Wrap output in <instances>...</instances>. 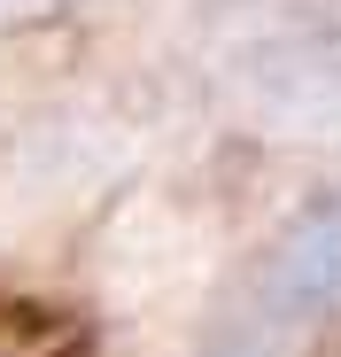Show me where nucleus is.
<instances>
[{
	"mask_svg": "<svg viewBox=\"0 0 341 357\" xmlns=\"http://www.w3.org/2000/svg\"><path fill=\"white\" fill-rule=\"evenodd\" d=\"M341 311V187H318L225 280L202 357H295Z\"/></svg>",
	"mask_w": 341,
	"mask_h": 357,
	"instance_id": "nucleus-1",
	"label": "nucleus"
},
{
	"mask_svg": "<svg viewBox=\"0 0 341 357\" xmlns=\"http://www.w3.org/2000/svg\"><path fill=\"white\" fill-rule=\"evenodd\" d=\"M54 8H70V0H0V31H8V24H39Z\"/></svg>",
	"mask_w": 341,
	"mask_h": 357,
	"instance_id": "nucleus-2",
	"label": "nucleus"
}]
</instances>
